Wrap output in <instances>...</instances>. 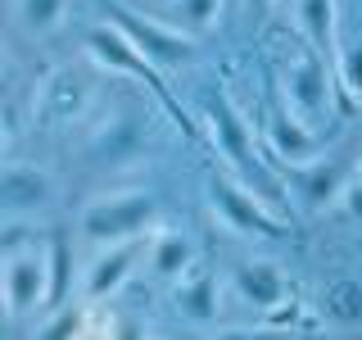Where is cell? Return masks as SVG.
Instances as JSON below:
<instances>
[{
	"mask_svg": "<svg viewBox=\"0 0 362 340\" xmlns=\"http://www.w3.org/2000/svg\"><path fill=\"white\" fill-rule=\"evenodd\" d=\"M204 118H209V136H213V145H218V154L226 159V168H231L235 177H245L249 186L272 204V209H281L286 186L272 177L267 159H263V150H258V141H254V128H249V118L231 105L226 91H213L209 113H204Z\"/></svg>",
	"mask_w": 362,
	"mask_h": 340,
	"instance_id": "cell-1",
	"label": "cell"
},
{
	"mask_svg": "<svg viewBox=\"0 0 362 340\" xmlns=\"http://www.w3.org/2000/svg\"><path fill=\"white\" fill-rule=\"evenodd\" d=\"M86 60L95 64V68H109V73H122V77H132V82H141V86H150L154 96H158V105H163L173 118L181 123V128L190 132V118H186V109L177 105V96L168 91V77H163V68H158L150 55L136 45L127 32L118 28L113 18H105V23H95V28L86 32ZM195 136V132H190Z\"/></svg>",
	"mask_w": 362,
	"mask_h": 340,
	"instance_id": "cell-2",
	"label": "cell"
},
{
	"mask_svg": "<svg viewBox=\"0 0 362 340\" xmlns=\"http://www.w3.org/2000/svg\"><path fill=\"white\" fill-rule=\"evenodd\" d=\"M209 204L213 213L231 227L235 236H254V241H281L290 232V218H281L272 204L235 173H213L209 177Z\"/></svg>",
	"mask_w": 362,
	"mask_h": 340,
	"instance_id": "cell-3",
	"label": "cell"
},
{
	"mask_svg": "<svg viewBox=\"0 0 362 340\" xmlns=\"http://www.w3.org/2000/svg\"><path fill=\"white\" fill-rule=\"evenodd\" d=\"M158 218V200L150 191H118V196H100L90 200L77 218V236L86 245H113V241H132L145 236Z\"/></svg>",
	"mask_w": 362,
	"mask_h": 340,
	"instance_id": "cell-4",
	"label": "cell"
},
{
	"mask_svg": "<svg viewBox=\"0 0 362 340\" xmlns=\"http://www.w3.org/2000/svg\"><path fill=\"white\" fill-rule=\"evenodd\" d=\"M0 304L5 317H23L50 304V254L45 249H14L0 264Z\"/></svg>",
	"mask_w": 362,
	"mask_h": 340,
	"instance_id": "cell-5",
	"label": "cell"
},
{
	"mask_svg": "<svg viewBox=\"0 0 362 340\" xmlns=\"http://www.w3.org/2000/svg\"><path fill=\"white\" fill-rule=\"evenodd\" d=\"M109 18L118 23L127 37L141 45L150 60L163 68V73H173V68H186L190 60H195V37H186V32H173V28H163L158 18H145L141 9H132V5H122V0H109Z\"/></svg>",
	"mask_w": 362,
	"mask_h": 340,
	"instance_id": "cell-6",
	"label": "cell"
},
{
	"mask_svg": "<svg viewBox=\"0 0 362 340\" xmlns=\"http://www.w3.org/2000/svg\"><path fill=\"white\" fill-rule=\"evenodd\" d=\"M349 168H354V159L349 154H317V159H303V164H281V173L290 177L294 186V200L303 204V213H322L339 204L344 196V186L354 177H349Z\"/></svg>",
	"mask_w": 362,
	"mask_h": 340,
	"instance_id": "cell-7",
	"label": "cell"
},
{
	"mask_svg": "<svg viewBox=\"0 0 362 340\" xmlns=\"http://www.w3.org/2000/svg\"><path fill=\"white\" fill-rule=\"evenodd\" d=\"M281 96H286V105L299 113L303 123H322L326 113L335 109V82H331V73H326V64H322V50L303 55V60H294L286 68Z\"/></svg>",
	"mask_w": 362,
	"mask_h": 340,
	"instance_id": "cell-8",
	"label": "cell"
},
{
	"mask_svg": "<svg viewBox=\"0 0 362 340\" xmlns=\"http://www.w3.org/2000/svg\"><path fill=\"white\" fill-rule=\"evenodd\" d=\"M263 141H267V159H272V164H303V159L322 154V141H317L313 123H303L299 113L286 105V96L267 100Z\"/></svg>",
	"mask_w": 362,
	"mask_h": 340,
	"instance_id": "cell-9",
	"label": "cell"
},
{
	"mask_svg": "<svg viewBox=\"0 0 362 340\" xmlns=\"http://www.w3.org/2000/svg\"><path fill=\"white\" fill-rule=\"evenodd\" d=\"M145 254H150V249H145L141 236H132V241H113V245H100V254L90 259V268H86V277H82V295H86L90 304L118 295L122 286H127V277L141 268Z\"/></svg>",
	"mask_w": 362,
	"mask_h": 340,
	"instance_id": "cell-10",
	"label": "cell"
},
{
	"mask_svg": "<svg viewBox=\"0 0 362 340\" xmlns=\"http://www.w3.org/2000/svg\"><path fill=\"white\" fill-rule=\"evenodd\" d=\"M45 204H54L50 173L37 164H5V173H0V209H5V218H32Z\"/></svg>",
	"mask_w": 362,
	"mask_h": 340,
	"instance_id": "cell-11",
	"label": "cell"
},
{
	"mask_svg": "<svg viewBox=\"0 0 362 340\" xmlns=\"http://www.w3.org/2000/svg\"><path fill=\"white\" fill-rule=\"evenodd\" d=\"M41 118L54 123V128H68V123H77L90 105V82L82 73H73V68H59V73H50L41 82Z\"/></svg>",
	"mask_w": 362,
	"mask_h": 340,
	"instance_id": "cell-12",
	"label": "cell"
},
{
	"mask_svg": "<svg viewBox=\"0 0 362 340\" xmlns=\"http://www.w3.org/2000/svg\"><path fill=\"white\" fill-rule=\"evenodd\" d=\"M231 286L254 313H267V309H276L281 300H290L286 272H281L276 264H267V259H249V264H240L231 272Z\"/></svg>",
	"mask_w": 362,
	"mask_h": 340,
	"instance_id": "cell-13",
	"label": "cell"
},
{
	"mask_svg": "<svg viewBox=\"0 0 362 340\" xmlns=\"http://www.w3.org/2000/svg\"><path fill=\"white\" fill-rule=\"evenodd\" d=\"M317 313L331 327H362V277H331L317 295Z\"/></svg>",
	"mask_w": 362,
	"mask_h": 340,
	"instance_id": "cell-14",
	"label": "cell"
},
{
	"mask_svg": "<svg viewBox=\"0 0 362 340\" xmlns=\"http://www.w3.org/2000/svg\"><path fill=\"white\" fill-rule=\"evenodd\" d=\"M173 304L190 322H213V317H218V277H213L209 268H190L186 277H177Z\"/></svg>",
	"mask_w": 362,
	"mask_h": 340,
	"instance_id": "cell-15",
	"label": "cell"
},
{
	"mask_svg": "<svg viewBox=\"0 0 362 340\" xmlns=\"http://www.w3.org/2000/svg\"><path fill=\"white\" fill-rule=\"evenodd\" d=\"M145 268H150V277H158V281L186 277V272L195 268V245H190V236H181V232L154 236L150 254H145Z\"/></svg>",
	"mask_w": 362,
	"mask_h": 340,
	"instance_id": "cell-16",
	"label": "cell"
},
{
	"mask_svg": "<svg viewBox=\"0 0 362 340\" xmlns=\"http://www.w3.org/2000/svg\"><path fill=\"white\" fill-rule=\"evenodd\" d=\"M294 18L313 50L326 55L335 45V0H294Z\"/></svg>",
	"mask_w": 362,
	"mask_h": 340,
	"instance_id": "cell-17",
	"label": "cell"
},
{
	"mask_svg": "<svg viewBox=\"0 0 362 340\" xmlns=\"http://www.w3.org/2000/svg\"><path fill=\"white\" fill-rule=\"evenodd\" d=\"M68 14V0H14V18L28 37H50Z\"/></svg>",
	"mask_w": 362,
	"mask_h": 340,
	"instance_id": "cell-18",
	"label": "cell"
},
{
	"mask_svg": "<svg viewBox=\"0 0 362 340\" xmlns=\"http://www.w3.org/2000/svg\"><path fill=\"white\" fill-rule=\"evenodd\" d=\"M335 64H339V86H344V105H349V109L362 105V32H358V37H349V41H339Z\"/></svg>",
	"mask_w": 362,
	"mask_h": 340,
	"instance_id": "cell-19",
	"label": "cell"
},
{
	"mask_svg": "<svg viewBox=\"0 0 362 340\" xmlns=\"http://www.w3.org/2000/svg\"><path fill=\"white\" fill-rule=\"evenodd\" d=\"M86 309H59V313H54L50 317V322H45L41 327V336L45 340H68V336H86L90 332V327H86Z\"/></svg>",
	"mask_w": 362,
	"mask_h": 340,
	"instance_id": "cell-20",
	"label": "cell"
},
{
	"mask_svg": "<svg viewBox=\"0 0 362 340\" xmlns=\"http://www.w3.org/2000/svg\"><path fill=\"white\" fill-rule=\"evenodd\" d=\"M132 145H136V132H132L122 118L113 123V128L105 123V128L95 132V154H109V159H118L122 150H132Z\"/></svg>",
	"mask_w": 362,
	"mask_h": 340,
	"instance_id": "cell-21",
	"label": "cell"
},
{
	"mask_svg": "<svg viewBox=\"0 0 362 340\" xmlns=\"http://www.w3.org/2000/svg\"><path fill=\"white\" fill-rule=\"evenodd\" d=\"M50 304L59 309L64 304V295H68V245L64 241H50Z\"/></svg>",
	"mask_w": 362,
	"mask_h": 340,
	"instance_id": "cell-22",
	"label": "cell"
},
{
	"mask_svg": "<svg viewBox=\"0 0 362 340\" xmlns=\"http://www.w3.org/2000/svg\"><path fill=\"white\" fill-rule=\"evenodd\" d=\"M218 5L222 0H177V18L186 23V28H209V23L218 18Z\"/></svg>",
	"mask_w": 362,
	"mask_h": 340,
	"instance_id": "cell-23",
	"label": "cell"
},
{
	"mask_svg": "<svg viewBox=\"0 0 362 340\" xmlns=\"http://www.w3.org/2000/svg\"><path fill=\"white\" fill-rule=\"evenodd\" d=\"M299 300H294V295H290V300H281L276 304V309H267L263 313V327H299Z\"/></svg>",
	"mask_w": 362,
	"mask_h": 340,
	"instance_id": "cell-24",
	"label": "cell"
},
{
	"mask_svg": "<svg viewBox=\"0 0 362 340\" xmlns=\"http://www.w3.org/2000/svg\"><path fill=\"white\" fill-rule=\"evenodd\" d=\"M339 204H344V213H349L354 222H362V173H358V177L344 186V196H339Z\"/></svg>",
	"mask_w": 362,
	"mask_h": 340,
	"instance_id": "cell-25",
	"label": "cell"
},
{
	"mask_svg": "<svg viewBox=\"0 0 362 340\" xmlns=\"http://www.w3.org/2000/svg\"><path fill=\"white\" fill-rule=\"evenodd\" d=\"M249 5H254V9H272V5H276V0H249Z\"/></svg>",
	"mask_w": 362,
	"mask_h": 340,
	"instance_id": "cell-26",
	"label": "cell"
}]
</instances>
